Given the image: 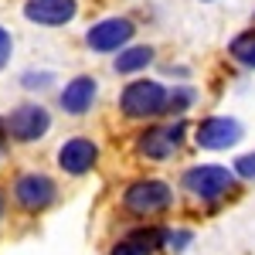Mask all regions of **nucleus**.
Here are the masks:
<instances>
[{"mask_svg":"<svg viewBox=\"0 0 255 255\" xmlns=\"http://www.w3.org/2000/svg\"><path fill=\"white\" fill-rule=\"evenodd\" d=\"M170 197L174 194H170V187L163 180H136V184L126 187L123 208L133 211V215H157V211H163L170 204Z\"/></svg>","mask_w":255,"mask_h":255,"instance_id":"nucleus-5","label":"nucleus"},{"mask_svg":"<svg viewBox=\"0 0 255 255\" xmlns=\"http://www.w3.org/2000/svg\"><path fill=\"white\" fill-rule=\"evenodd\" d=\"M3 123H7L10 139H17V143H34V139H41L51 129V113H48L44 106H38V102H24V106H17Z\"/></svg>","mask_w":255,"mask_h":255,"instance_id":"nucleus-4","label":"nucleus"},{"mask_svg":"<svg viewBox=\"0 0 255 255\" xmlns=\"http://www.w3.org/2000/svg\"><path fill=\"white\" fill-rule=\"evenodd\" d=\"M7 139H10V133H7V123L0 119V153L7 150Z\"/></svg>","mask_w":255,"mask_h":255,"instance_id":"nucleus-20","label":"nucleus"},{"mask_svg":"<svg viewBox=\"0 0 255 255\" xmlns=\"http://www.w3.org/2000/svg\"><path fill=\"white\" fill-rule=\"evenodd\" d=\"M150 61H153V48H150V44H136V48L119 51V58L113 61V65H116L119 75H133V72H139V68H146Z\"/></svg>","mask_w":255,"mask_h":255,"instance_id":"nucleus-13","label":"nucleus"},{"mask_svg":"<svg viewBox=\"0 0 255 255\" xmlns=\"http://www.w3.org/2000/svg\"><path fill=\"white\" fill-rule=\"evenodd\" d=\"M51 85H55L51 72H24L20 75V89H27V92H48Z\"/></svg>","mask_w":255,"mask_h":255,"instance_id":"nucleus-15","label":"nucleus"},{"mask_svg":"<svg viewBox=\"0 0 255 255\" xmlns=\"http://www.w3.org/2000/svg\"><path fill=\"white\" fill-rule=\"evenodd\" d=\"M235 174L245 177V180H255V153H245V157L235 160Z\"/></svg>","mask_w":255,"mask_h":255,"instance_id":"nucleus-18","label":"nucleus"},{"mask_svg":"<svg viewBox=\"0 0 255 255\" xmlns=\"http://www.w3.org/2000/svg\"><path fill=\"white\" fill-rule=\"evenodd\" d=\"M119 109L129 119L160 116V113H167V89H163L160 82H150V79L129 82V85L123 89V96H119Z\"/></svg>","mask_w":255,"mask_h":255,"instance_id":"nucleus-1","label":"nucleus"},{"mask_svg":"<svg viewBox=\"0 0 255 255\" xmlns=\"http://www.w3.org/2000/svg\"><path fill=\"white\" fill-rule=\"evenodd\" d=\"M136 34V27H133V20L126 17H106L92 24L89 27V34H85V44L92 48V51H119L126 41Z\"/></svg>","mask_w":255,"mask_h":255,"instance_id":"nucleus-7","label":"nucleus"},{"mask_svg":"<svg viewBox=\"0 0 255 255\" xmlns=\"http://www.w3.org/2000/svg\"><path fill=\"white\" fill-rule=\"evenodd\" d=\"M184 136V123H177V126H153V129H146L143 136H139V153L150 160H167L170 153L177 150V143Z\"/></svg>","mask_w":255,"mask_h":255,"instance_id":"nucleus-10","label":"nucleus"},{"mask_svg":"<svg viewBox=\"0 0 255 255\" xmlns=\"http://www.w3.org/2000/svg\"><path fill=\"white\" fill-rule=\"evenodd\" d=\"M167 242H170V249H187V242H191V232H167Z\"/></svg>","mask_w":255,"mask_h":255,"instance_id":"nucleus-19","label":"nucleus"},{"mask_svg":"<svg viewBox=\"0 0 255 255\" xmlns=\"http://www.w3.org/2000/svg\"><path fill=\"white\" fill-rule=\"evenodd\" d=\"M163 242H167V232H160V228H139L129 238L116 242L109 255H153Z\"/></svg>","mask_w":255,"mask_h":255,"instance_id":"nucleus-12","label":"nucleus"},{"mask_svg":"<svg viewBox=\"0 0 255 255\" xmlns=\"http://www.w3.org/2000/svg\"><path fill=\"white\" fill-rule=\"evenodd\" d=\"M24 17L41 27H61L79 14V0H24Z\"/></svg>","mask_w":255,"mask_h":255,"instance_id":"nucleus-8","label":"nucleus"},{"mask_svg":"<svg viewBox=\"0 0 255 255\" xmlns=\"http://www.w3.org/2000/svg\"><path fill=\"white\" fill-rule=\"evenodd\" d=\"M96 92H99V85L92 75H79V79H72L65 89H61V109L68 113V116H82V113H89L92 109V102H96Z\"/></svg>","mask_w":255,"mask_h":255,"instance_id":"nucleus-11","label":"nucleus"},{"mask_svg":"<svg viewBox=\"0 0 255 255\" xmlns=\"http://www.w3.org/2000/svg\"><path fill=\"white\" fill-rule=\"evenodd\" d=\"M55 197H58V187H55V180L48 174L31 170V174H20L17 180H14V201H17L20 211H27V215L48 211V208L55 204Z\"/></svg>","mask_w":255,"mask_h":255,"instance_id":"nucleus-2","label":"nucleus"},{"mask_svg":"<svg viewBox=\"0 0 255 255\" xmlns=\"http://www.w3.org/2000/svg\"><path fill=\"white\" fill-rule=\"evenodd\" d=\"M228 51L235 55L245 68H255V31H245V34H238L232 44H228Z\"/></svg>","mask_w":255,"mask_h":255,"instance_id":"nucleus-14","label":"nucleus"},{"mask_svg":"<svg viewBox=\"0 0 255 255\" xmlns=\"http://www.w3.org/2000/svg\"><path fill=\"white\" fill-rule=\"evenodd\" d=\"M0 218H3V194H0Z\"/></svg>","mask_w":255,"mask_h":255,"instance_id":"nucleus-21","label":"nucleus"},{"mask_svg":"<svg viewBox=\"0 0 255 255\" xmlns=\"http://www.w3.org/2000/svg\"><path fill=\"white\" fill-rule=\"evenodd\" d=\"M99 160V146L89 136H72L58 146V167L72 177H82L96 167Z\"/></svg>","mask_w":255,"mask_h":255,"instance_id":"nucleus-9","label":"nucleus"},{"mask_svg":"<svg viewBox=\"0 0 255 255\" xmlns=\"http://www.w3.org/2000/svg\"><path fill=\"white\" fill-rule=\"evenodd\" d=\"M194 102V92L191 89H174V92H167V113H184L187 106Z\"/></svg>","mask_w":255,"mask_h":255,"instance_id":"nucleus-16","label":"nucleus"},{"mask_svg":"<svg viewBox=\"0 0 255 255\" xmlns=\"http://www.w3.org/2000/svg\"><path fill=\"white\" fill-rule=\"evenodd\" d=\"M194 139L204 150H228V146H235L242 139V123L232 116H211L204 123H197Z\"/></svg>","mask_w":255,"mask_h":255,"instance_id":"nucleus-6","label":"nucleus"},{"mask_svg":"<svg viewBox=\"0 0 255 255\" xmlns=\"http://www.w3.org/2000/svg\"><path fill=\"white\" fill-rule=\"evenodd\" d=\"M10 55H14V38H10V31L0 24V68H7Z\"/></svg>","mask_w":255,"mask_h":255,"instance_id":"nucleus-17","label":"nucleus"},{"mask_svg":"<svg viewBox=\"0 0 255 255\" xmlns=\"http://www.w3.org/2000/svg\"><path fill=\"white\" fill-rule=\"evenodd\" d=\"M184 191H191L201 201H218L228 191H235V174L228 167L218 163H204V167H191L184 174Z\"/></svg>","mask_w":255,"mask_h":255,"instance_id":"nucleus-3","label":"nucleus"}]
</instances>
